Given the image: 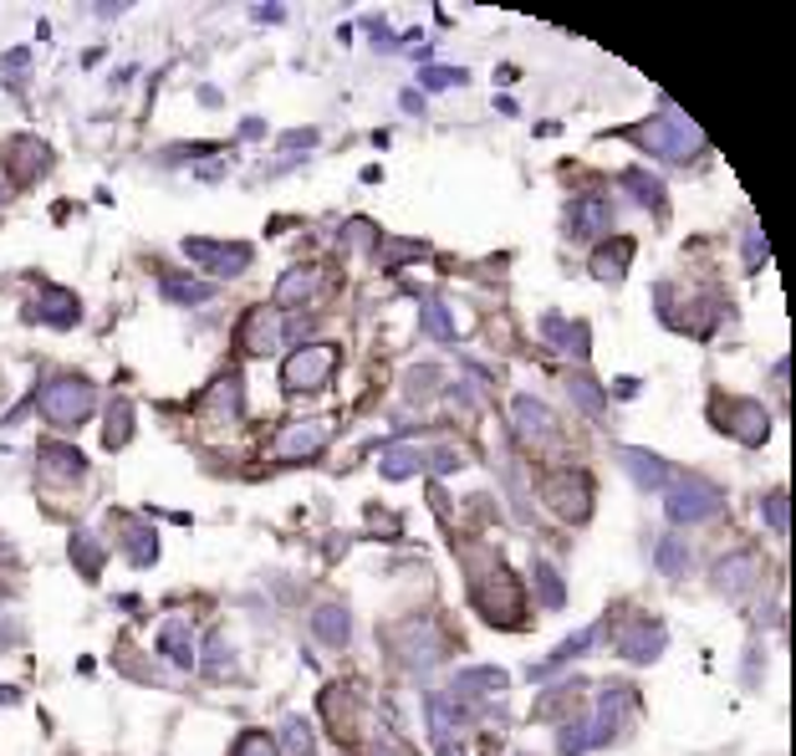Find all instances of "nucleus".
Segmentation results:
<instances>
[{
	"label": "nucleus",
	"instance_id": "f257e3e1",
	"mask_svg": "<svg viewBox=\"0 0 796 756\" xmlns=\"http://www.w3.org/2000/svg\"><path fill=\"white\" fill-rule=\"evenodd\" d=\"M629 138L644 153H654V159H674V164H689V159L705 149V134L684 119L680 108H663L659 119H648V123H638V128H629Z\"/></svg>",
	"mask_w": 796,
	"mask_h": 756
},
{
	"label": "nucleus",
	"instance_id": "f03ea898",
	"mask_svg": "<svg viewBox=\"0 0 796 756\" xmlns=\"http://www.w3.org/2000/svg\"><path fill=\"white\" fill-rule=\"evenodd\" d=\"M633 710V695L629 690H602L597 695V710L593 721H572L562 726V752L567 756H582V752H597V746H608V741L623 731V716Z\"/></svg>",
	"mask_w": 796,
	"mask_h": 756
},
{
	"label": "nucleus",
	"instance_id": "7ed1b4c3",
	"mask_svg": "<svg viewBox=\"0 0 796 756\" xmlns=\"http://www.w3.org/2000/svg\"><path fill=\"white\" fill-rule=\"evenodd\" d=\"M36 409H41L47 424H57V430H77L83 420H92V409H98V388L87 384L83 373H57V379L41 384Z\"/></svg>",
	"mask_w": 796,
	"mask_h": 756
},
{
	"label": "nucleus",
	"instance_id": "20e7f679",
	"mask_svg": "<svg viewBox=\"0 0 796 756\" xmlns=\"http://www.w3.org/2000/svg\"><path fill=\"white\" fill-rule=\"evenodd\" d=\"M475 604H481V614L490 623H500V629H511V623L526 619V593H521V583L511 578V568H490L475 578Z\"/></svg>",
	"mask_w": 796,
	"mask_h": 756
},
{
	"label": "nucleus",
	"instance_id": "39448f33",
	"mask_svg": "<svg viewBox=\"0 0 796 756\" xmlns=\"http://www.w3.org/2000/svg\"><path fill=\"white\" fill-rule=\"evenodd\" d=\"M337 348L332 343H301L291 348V358L282 363V388L286 394H301V388H322L337 373Z\"/></svg>",
	"mask_w": 796,
	"mask_h": 756
},
{
	"label": "nucleus",
	"instance_id": "423d86ee",
	"mask_svg": "<svg viewBox=\"0 0 796 756\" xmlns=\"http://www.w3.org/2000/svg\"><path fill=\"white\" fill-rule=\"evenodd\" d=\"M720 511V491L710 481H699V475H684L674 486L663 491V517L674 521V526H695V521H710Z\"/></svg>",
	"mask_w": 796,
	"mask_h": 756
},
{
	"label": "nucleus",
	"instance_id": "0eeeda50",
	"mask_svg": "<svg viewBox=\"0 0 796 756\" xmlns=\"http://www.w3.org/2000/svg\"><path fill=\"white\" fill-rule=\"evenodd\" d=\"M184 256L199 261L210 276H246L250 261H256V251H250L246 240H210V236H189L184 240Z\"/></svg>",
	"mask_w": 796,
	"mask_h": 756
},
{
	"label": "nucleus",
	"instance_id": "6e6552de",
	"mask_svg": "<svg viewBox=\"0 0 796 756\" xmlns=\"http://www.w3.org/2000/svg\"><path fill=\"white\" fill-rule=\"evenodd\" d=\"M710 420L720 424L730 439H741V445H766V435H771V414H766L756 399L720 404V409H710Z\"/></svg>",
	"mask_w": 796,
	"mask_h": 756
},
{
	"label": "nucleus",
	"instance_id": "1a4fd4ad",
	"mask_svg": "<svg viewBox=\"0 0 796 756\" xmlns=\"http://www.w3.org/2000/svg\"><path fill=\"white\" fill-rule=\"evenodd\" d=\"M547 506L557 511L562 521H587L593 511V481L582 471H562V475H547V486H542Z\"/></svg>",
	"mask_w": 796,
	"mask_h": 756
},
{
	"label": "nucleus",
	"instance_id": "9d476101",
	"mask_svg": "<svg viewBox=\"0 0 796 756\" xmlns=\"http://www.w3.org/2000/svg\"><path fill=\"white\" fill-rule=\"evenodd\" d=\"M511 430L526 439V445H547V439H557V414H551L542 399L515 394L511 399Z\"/></svg>",
	"mask_w": 796,
	"mask_h": 756
},
{
	"label": "nucleus",
	"instance_id": "9b49d317",
	"mask_svg": "<svg viewBox=\"0 0 796 756\" xmlns=\"http://www.w3.org/2000/svg\"><path fill=\"white\" fill-rule=\"evenodd\" d=\"M327 435H332L327 420H297V424H286L282 435H276L271 455H276V460H307V455H316L322 445H327Z\"/></svg>",
	"mask_w": 796,
	"mask_h": 756
},
{
	"label": "nucleus",
	"instance_id": "f8f14e48",
	"mask_svg": "<svg viewBox=\"0 0 796 756\" xmlns=\"http://www.w3.org/2000/svg\"><path fill=\"white\" fill-rule=\"evenodd\" d=\"M756 578H761V557H750V553H735L725 562H714V588L725 593V598H750Z\"/></svg>",
	"mask_w": 796,
	"mask_h": 756
},
{
	"label": "nucleus",
	"instance_id": "ddd939ff",
	"mask_svg": "<svg viewBox=\"0 0 796 756\" xmlns=\"http://www.w3.org/2000/svg\"><path fill=\"white\" fill-rule=\"evenodd\" d=\"M608 225H613V205L597 200V195H582V200H572V210H567V236H577V240L608 236Z\"/></svg>",
	"mask_w": 796,
	"mask_h": 756
},
{
	"label": "nucleus",
	"instance_id": "4468645a",
	"mask_svg": "<svg viewBox=\"0 0 796 756\" xmlns=\"http://www.w3.org/2000/svg\"><path fill=\"white\" fill-rule=\"evenodd\" d=\"M403 634H414V644H394V655L409 665V670H434L445 659V644L430 623H403Z\"/></svg>",
	"mask_w": 796,
	"mask_h": 756
},
{
	"label": "nucleus",
	"instance_id": "2eb2a0df",
	"mask_svg": "<svg viewBox=\"0 0 796 756\" xmlns=\"http://www.w3.org/2000/svg\"><path fill=\"white\" fill-rule=\"evenodd\" d=\"M32 318L47 322V327H77L83 307H77V297H72V292H62V286H41V297L32 302Z\"/></svg>",
	"mask_w": 796,
	"mask_h": 756
},
{
	"label": "nucleus",
	"instance_id": "dca6fc26",
	"mask_svg": "<svg viewBox=\"0 0 796 756\" xmlns=\"http://www.w3.org/2000/svg\"><path fill=\"white\" fill-rule=\"evenodd\" d=\"M424 721H430V736L445 746V741L460 731L464 710H460V701H455L449 690H434V695H424Z\"/></svg>",
	"mask_w": 796,
	"mask_h": 756
},
{
	"label": "nucleus",
	"instance_id": "f3484780",
	"mask_svg": "<svg viewBox=\"0 0 796 756\" xmlns=\"http://www.w3.org/2000/svg\"><path fill=\"white\" fill-rule=\"evenodd\" d=\"M542 337L567 358H587V343H593L587 327H582V322H567L562 312H547V318H542Z\"/></svg>",
	"mask_w": 796,
	"mask_h": 756
},
{
	"label": "nucleus",
	"instance_id": "a211bd4d",
	"mask_svg": "<svg viewBox=\"0 0 796 756\" xmlns=\"http://www.w3.org/2000/svg\"><path fill=\"white\" fill-rule=\"evenodd\" d=\"M83 475H87V460L77 445L51 439L47 450H41V481H83Z\"/></svg>",
	"mask_w": 796,
	"mask_h": 756
},
{
	"label": "nucleus",
	"instance_id": "6ab92c4d",
	"mask_svg": "<svg viewBox=\"0 0 796 756\" xmlns=\"http://www.w3.org/2000/svg\"><path fill=\"white\" fill-rule=\"evenodd\" d=\"M312 634L316 644H327V649H343L352 634V619H348V604H316L312 608Z\"/></svg>",
	"mask_w": 796,
	"mask_h": 756
},
{
	"label": "nucleus",
	"instance_id": "aec40b11",
	"mask_svg": "<svg viewBox=\"0 0 796 756\" xmlns=\"http://www.w3.org/2000/svg\"><path fill=\"white\" fill-rule=\"evenodd\" d=\"M618 466H623V471H629L644 491H663V486H669V466H663L659 455H648V450H633V445H623V450H618Z\"/></svg>",
	"mask_w": 796,
	"mask_h": 756
},
{
	"label": "nucleus",
	"instance_id": "412c9836",
	"mask_svg": "<svg viewBox=\"0 0 796 756\" xmlns=\"http://www.w3.org/2000/svg\"><path fill=\"white\" fill-rule=\"evenodd\" d=\"M11 169H16L21 185H36V179L51 169V149L41 138H16V144H11Z\"/></svg>",
	"mask_w": 796,
	"mask_h": 756
},
{
	"label": "nucleus",
	"instance_id": "4be33fe9",
	"mask_svg": "<svg viewBox=\"0 0 796 756\" xmlns=\"http://www.w3.org/2000/svg\"><path fill=\"white\" fill-rule=\"evenodd\" d=\"M240 348H246L250 358H265L271 348H276V318H271L265 307L246 312V322H240Z\"/></svg>",
	"mask_w": 796,
	"mask_h": 756
},
{
	"label": "nucleus",
	"instance_id": "5701e85b",
	"mask_svg": "<svg viewBox=\"0 0 796 756\" xmlns=\"http://www.w3.org/2000/svg\"><path fill=\"white\" fill-rule=\"evenodd\" d=\"M618 655L633 659V665H654V659L663 655V629L659 623H638V629H629L623 644H618Z\"/></svg>",
	"mask_w": 796,
	"mask_h": 756
},
{
	"label": "nucleus",
	"instance_id": "b1692460",
	"mask_svg": "<svg viewBox=\"0 0 796 756\" xmlns=\"http://www.w3.org/2000/svg\"><path fill=\"white\" fill-rule=\"evenodd\" d=\"M159 655L169 665H179V670H195V629L184 619H169V629L159 634Z\"/></svg>",
	"mask_w": 796,
	"mask_h": 756
},
{
	"label": "nucleus",
	"instance_id": "393cba45",
	"mask_svg": "<svg viewBox=\"0 0 796 756\" xmlns=\"http://www.w3.org/2000/svg\"><path fill=\"white\" fill-rule=\"evenodd\" d=\"M506 685H511V680H506V670H490V665H481V670H460V674H455V690H449V695H455V701H460V695H500Z\"/></svg>",
	"mask_w": 796,
	"mask_h": 756
},
{
	"label": "nucleus",
	"instance_id": "a878e982",
	"mask_svg": "<svg viewBox=\"0 0 796 756\" xmlns=\"http://www.w3.org/2000/svg\"><path fill=\"white\" fill-rule=\"evenodd\" d=\"M312 297H316V271L312 267L286 271L282 282H276V307H307Z\"/></svg>",
	"mask_w": 796,
	"mask_h": 756
},
{
	"label": "nucleus",
	"instance_id": "bb28decb",
	"mask_svg": "<svg viewBox=\"0 0 796 756\" xmlns=\"http://www.w3.org/2000/svg\"><path fill=\"white\" fill-rule=\"evenodd\" d=\"M133 439V399H113L108 414H102V445L108 450H123Z\"/></svg>",
	"mask_w": 796,
	"mask_h": 756
},
{
	"label": "nucleus",
	"instance_id": "cd10ccee",
	"mask_svg": "<svg viewBox=\"0 0 796 756\" xmlns=\"http://www.w3.org/2000/svg\"><path fill=\"white\" fill-rule=\"evenodd\" d=\"M629 240H613V246H593V276H602V282H618L623 276V267H629Z\"/></svg>",
	"mask_w": 796,
	"mask_h": 756
},
{
	"label": "nucleus",
	"instance_id": "c85d7f7f",
	"mask_svg": "<svg viewBox=\"0 0 796 756\" xmlns=\"http://www.w3.org/2000/svg\"><path fill=\"white\" fill-rule=\"evenodd\" d=\"M164 297L169 302H184V307H199V302H210L215 297V282H189V276H164Z\"/></svg>",
	"mask_w": 796,
	"mask_h": 756
},
{
	"label": "nucleus",
	"instance_id": "c756f323",
	"mask_svg": "<svg viewBox=\"0 0 796 756\" xmlns=\"http://www.w3.org/2000/svg\"><path fill=\"white\" fill-rule=\"evenodd\" d=\"M567 394H572L577 409H587V414H602V409H608V394H602L587 373H567Z\"/></svg>",
	"mask_w": 796,
	"mask_h": 756
},
{
	"label": "nucleus",
	"instance_id": "7c9ffc66",
	"mask_svg": "<svg viewBox=\"0 0 796 756\" xmlns=\"http://www.w3.org/2000/svg\"><path fill=\"white\" fill-rule=\"evenodd\" d=\"M383 481H409V475H419V455L409 450V445H394V450L378 460Z\"/></svg>",
	"mask_w": 796,
	"mask_h": 756
},
{
	"label": "nucleus",
	"instance_id": "2f4dec72",
	"mask_svg": "<svg viewBox=\"0 0 796 756\" xmlns=\"http://www.w3.org/2000/svg\"><path fill=\"white\" fill-rule=\"evenodd\" d=\"M536 593H542V604L547 608H567V583H562V572L551 568V562H536Z\"/></svg>",
	"mask_w": 796,
	"mask_h": 756
},
{
	"label": "nucleus",
	"instance_id": "473e14b6",
	"mask_svg": "<svg viewBox=\"0 0 796 756\" xmlns=\"http://www.w3.org/2000/svg\"><path fill=\"white\" fill-rule=\"evenodd\" d=\"M597 639H602V623H593V629H582V634H572L562 644V649H557V655L547 659V665H542V670H557V665H567V659H577V655H587V649H593Z\"/></svg>",
	"mask_w": 796,
	"mask_h": 756
},
{
	"label": "nucleus",
	"instance_id": "72a5a7b5",
	"mask_svg": "<svg viewBox=\"0 0 796 756\" xmlns=\"http://www.w3.org/2000/svg\"><path fill=\"white\" fill-rule=\"evenodd\" d=\"M654 557H659V572H663V578H684V572H689V547H684V542H674V537H663Z\"/></svg>",
	"mask_w": 796,
	"mask_h": 756
},
{
	"label": "nucleus",
	"instance_id": "f704fd0d",
	"mask_svg": "<svg viewBox=\"0 0 796 756\" xmlns=\"http://www.w3.org/2000/svg\"><path fill=\"white\" fill-rule=\"evenodd\" d=\"M282 741H286V756H316V741H312V726L301 721V716H291V721L282 726Z\"/></svg>",
	"mask_w": 796,
	"mask_h": 756
},
{
	"label": "nucleus",
	"instance_id": "c9c22d12",
	"mask_svg": "<svg viewBox=\"0 0 796 756\" xmlns=\"http://www.w3.org/2000/svg\"><path fill=\"white\" fill-rule=\"evenodd\" d=\"M128 557H133V568H149L153 557H159V537H153V526H128Z\"/></svg>",
	"mask_w": 796,
	"mask_h": 756
},
{
	"label": "nucleus",
	"instance_id": "e433bc0d",
	"mask_svg": "<svg viewBox=\"0 0 796 756\" xmlns=\"http://www.w3.org/2000/svg\"><path fill=\"white\" fill-rule=\"evenodd\" d=\"M623 185H629L633 195H638V205H648V210H659V205H663V185L654 179V174H644V169H629V174H623Z\"/></svg>",
	"mask_w": 796,
	"mask_h": 756
},
{
	"label": "nucleus",
	"instance_id": "4c0bfd02",
	"mask_svg": "<svg viewBox=\"0 0 796 756\" xmlns=\"http://www.w3.org/2000/svg\"><path fill=\"white\" fill-rule=\"evenodd\" d=\"M464 83H470L464 67H424L419 72V87H424V92H445V87H464Z\"/></svg>",
	"mask_w": 796,
	"mask_h": 756
},
{
	"label": "nucleus",
	"instance_id": "58836bf2",
	"mask_svg": "<svg viewBox=\"0 0 796 756\" xmlns=\"http://www.w3.org/2000/svg\"><path fill=\"white\" fill-rule=\"evenodd\" d=\"M424 333L439 337V343H455V322H449L445 302H424Z\"/></svg>",
	"mask_w": 796,
	"mask_h": 756
},
{
	"label": "nucleus",
	"instance_id": "ea45409f",
	"mask_svg": "<svg viewBox=\"0 0 796 756\" xmlns=\"http://www.w3.org/2000/svg\"><path fill=\"white\" fill-rule=\"evenodd\" d=\"M231 756H282V746H276V736H265V731H246V736L235 741Z\"/></svg>",
	"mask_w": 796,
	"mask_h": 756
},
{
	"label": "nucleus",
	"instance_id": "a19ab883",
	"mask_svg": "<svg viewBox=\"0 0 796 756\" xmlns=\"http://www.w3.org/2000/svg\"><path fill=\"white\" fill-rule=\"evenodd\" d=\"M210 409H215V414H225V420H235V414H240V379H225V384H215V394H210Z\"/></svg>",
	"mask_w": 796,
	"mask_h": 756
},
{
	"label": "nucleus",
	"instance_id": "79ce46f5",
	"mask_svg": "<svg viewBox=\"0 0 796 756\" xmlns=\"http://www.w3.org/2000/svg\"><path fill=\"white\" fill-rule=\"evenodd\" d=\"M761 511H766V526H771V532H786V491H766L761 496Z\"/></svg>",
	"mask_w": 796,
	"mask_h": 756
},
{
	"label": "nucleus",
	"instance_id": "37998d69",
	"mask_svg": "<svg viewBox=\"0 0 796 756\" xmlns=\"http://www.w3.org/2000/svg\"><path fill=\"white\" fill-rule=\"evenodd\" d=\"M419 466H430V481H434V475L455 471V466H460V455H455V450H434V455H419Z\"/></svg>",
	"mask_w": 796,
	"mask_h": 756
},
{
	"label": "nucleus",
	"instance_id": "c03bdc74",
	"mask_svg": "<svg viewBox=\"0 0 796 756\" xmlns=\"http://www.w3.org/2000/svg\"><path fill=\"white\" fill-rule=\"evenodd\" d=\"M282 149H316V128H291L282 138Z\"/></svg>",
	"mask_w": 796,
	"mask_h": 756
},
{
	"label": "nucleus",
	"instance_id": "a18cd8bd",
	"mask_svg": "<svg viewBox=\"0 0 796 756\" xmlns=\"http://www.w3.org/2000/svg\"><path fill=\"white\" fill-rule=\"evenodd\" d=\"M746 261H750V267H761V261H766V240H761V231H750V240H746Z\"/></svg>",
	"mask_w": 796,
	"mask_h": 756
},
{
	"label": "nucleus",
	"instance_id": "49530a36",
	"mask_svg": "<svg viewBox=\"0 0 796 756\" xmlns=\"http://www.w3.org/2000/svg\"><path fill=\"white\" fill-rule=\"evenodd\" d=\"M256 21H271V26H276V21H286V5H256Z\"/></svg>",
	"mask_w": 796,
	"mask_h": 756
},
{
	"label": "nucleus",
	"instance_id": "de8ad7c7",
	"mask_svg": "<svg viewBox=\"0 0 796 756\" xmlns=\"http://www.w3.org/2000/svg\"><path fill=\"white\" fill-rule=\"evenodd\" d=\"M613 394H623V399H633V394H638V379H618V384H613Z\"/></svg>",
	"mask_w": 796,
	"mask_h": 756
}]
</instances>
